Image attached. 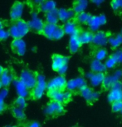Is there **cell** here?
<instances>
[{
	"label": "cell",
	"mask_w": 122,
	"mask_h": 127,
	"mask_svg": "<svg viewBox=\"0 0 122 127\" xmlns=\"http://www.w3.org/2000/svg\"><path fill=\"white\" fill-rule=\"evenodd\" d=\"M28 32H30V29L28 28V22L23 19L12 22L8 29L9 35L13 39H22L28 34Z\"/></svg>",
	"instance_id": "cell-1"
},
{
	"label": "cell",
	"mask_w": 122,
	"mask_h": 127,
	"mask_svg": "<svg viewBox=\"0 0 122 127\" xmlns=\"http://www.w3.org/2000/svg\"><path fill=\"white\" fill-rule=\"evenodd\" d=\"M42 34L50 40H59L62 38L66 33L62 25L52 24L45 22Z\"/></svg>",
	"instance_id": "cell-2"
},
{
	"label": "cell",
	"mask_w": 122,
	"mask_h": 127,
	"mask_svg": "<svg viewBox=\"0 0 122 127\" xmlns=\"http://www.w3.org/2000/svg\"><path fill=\"white\" fill-rule=\"evenodd\" d=\"M47 89V83L45 76L42 74H37V80L35 87L31 92V96L34 99H40L44 95L45 91Z\"/></svg>",
	"instance_id": "cell-3"
},
{
	"label": "cell",
	"mask_w": 122,
	"mask_h": 127,
	"mask_svg": "<svg viewBox=\"0 0 122 127\" xmlns=\"http://www.w3.org/2000/svg\"><path fill=\"white\" fill-rule=\"evenodd\" d=\"M19 80L22 81L29 90H32L35 87L36 84H37V73H35L34 71L25 69L21 72Z\"/></svg>",
	"instance_id": "cell-4"
},
{
	"label": "cell",
	"mask_w": 122,
	"mask_h": 127,
	"mask_svg": "<svg viewBox=\"0 0 122 127\" xmlns=\"http://www.w3.org/2000/svg\"><path fill=\"white\" fill-rule=\"evenodd\" d=\"M64 105L55 100H51L44 108V113L47 116H60L64 112Z\"/></svg>",
	"instance_id": "cell-5"
},
{
	"label": "cell",
	"mask_w": 122,
	"mask_h": 127,
	"mask_svg": "<svg viewBox=\"0 0 122 127\" xmlns=\"http://www.w3.org/2000/svg\"><path fill=\"white\" fill-rule=\"evenodd\" d=\"M87 87V81L82 76L71 79L66 82V90L69 92H81L82 89Z\"/></svg>",
	"instance_id": "cell-6"
},
{
	"label": "cell",
	"mask_w": 122,
	"mask_h": 127,
	"mask_svg": "<svg viewBox=\"0 0 122 127\" xmlns=\"http://www.w3.org/2000/svg\"><path fill=\"white\" fill-rule=\"evenodd\" d=\"M66 82L64 76H58L52 78L47 83V90L48 92L51 91H64L66 89Z\"/></svg>",
	"instance_id": "cell-7"
},
{
	"label": "cell",
	"mask_w": 122,
	"mask_h": 127,
	"mask_svg": "<svg viewBox=\"0 0 122 127\" xmlns=\"http://www.w3.org/2000/svg\"><path fill=\"white\" fill-rule=\"evenodd\" d=\"M48 95L51 98L52 100L60 102V103H65L69 101L71 99L72 93L69 91H51L48 92Z\"/></svg>",
	"instance_id": "cell-8"
},
{
	"label": "cell",
	"mask_w": 122,
	"mask_h": 127,
	"mask_svg": "<svg viewBox=\"0 0 122 127\" xmlns=\"http://www.w3.org/2000/svg\"><path fill=\"white\" fill-rule=\"evenodd\" d=\"M111 33L105 31H98L94 33L92 44L95 47H103L108 44Z\"/></svg>",
	"instance_id": "cell-9"
},
{
	"label": "cell",
	"mask_w": 122,
	"mask_h": 127,
	"mask_svg": "<svg viewBox=\"0 0 122 127\" xmlns=\"http://www.w3.org/2000/svg\"><path fill=\"white\" fill-rule=\"evenodd\" d=\"M106 17L104 14H100L97 16H92L89 23H88V29L92 31V32H96L99 31V28L101 26L106 23Z\"/></svg>",
	"instance_id": "cell-10"
},
{
	"label": "cell",
	"mask_w": 122,
	"mask_h": 127,
	"mask_svg": "<svg viewBox=\"0 0 122 127\" xmlns=\"http://www.w3.org/2000/svg\"><path fill=\"white\" fill-rule=\"evenodd\" d=\"M44 22L41 18H38L37 13H32V19L28 21V25L30 31H32L35 33L42 34L44 27Z\"/></svg>",
	"instance_id": "cell-11"
},
{
	"label": "cell",
	"mask_w": 122,
	"mask_h": 127,
	"mask_svg": "<svg viewBox=\"0 0 122 127\" xmlns=\"http://www.w3.org/2000/svg\"><path fill=\"white\" fill-rule=\"evenodd\" d=\"M107 99L111 103L115 101L121 100L122 101V82H117L112 86L110 89L109 94L107 95Z\"/></svg>",
	"instance_id": "cell-12"
},
{
	"label": "cell",
	"mask_w": 122,
	"mask_h": 127,
	"mask_svg": "<svg viewBox=\"0 0 122 127\" xmlns=\"http://www.w3.org/2000/svg\"><path fill=\"white\" fill-rule=\"evenodd\" d=\"M121 78H122V70L119 69V70H116L115 72L112 73L111 75L106 76L103 83H102V86L106 89H111L114 84L121 81Z\"/></svg>",
	"instance_id": "cell-13"
},
{
	"label": "cell",
	"mask_w": 122,
	"mask_h": 127,
	"mask_svg": "<svg viewBox=\"0 0 122 127\" xmlns=\"http://www.w3.org/2000/svg\"><path fill=\"white\" fill-rule=\"evenodd\" d=\"M52 67L55 71H58L63 66H68V62H69L68 57H65L60 54H54L52 55Z\"/></svg>",
	"instance_id": "cell-14"
},
{
	"label": "cell",
	"mask_w": 122,
	"mask_h": 127,
	"mask_svg": "<svg viewBox=\"0 0 122 127\" xmlns=\"http://www.w3.org/2000/svg\"><path fill=\"white\" fill-rule=\"evenodd\" d=\"M23 3L20 1H15L13 4L12 5L11 10H10V19L11 22L18 21L19 19H22L23 15Z\"/></svg>",
	"instance_id": "cell-15"
},
{
	"label": "cell",
	"mask_w": 122,
	"mask_h": 127,
	"mask_svg": "<svg viewBox=\"0 0 122 127\" xmlns=\"http://www.w3.org/2000/svg\"><path fill=\"white\" fill-rule=\"evenodd\" d=\"M105 77H106V76L104 73H95L92 71L86 73V78L89 80L91 85L94 87H99L100 85L102 86Z\"/></svg>",
	"instance_id": "cell-16"
},
{
	"label": "cell",
	"mask_w": 122,
	"mask_h": 127,
	"mask_svg": "<svg viewBox=\"0 0 122 127\" xmlns=\"http://www.w3.org/2000/svg\"><path fill=\"white\" fill-rule=\"evenodd\" d=\"M11 49L15 54L18 56H23L26 52L27 46L25 41L23 39H13L11 42Z\"/></svg>",
	"instance_id": "cell-17"
},
{
	"label": "cell",
	"mask_w": 122,
	"mask_h": 127,
	"mask_svg": "<svg viewBox=\"0 0 122 127\" xmlns=\"http://www.w3.org/2000/svg\"><path fill=\"white\" fill-rule=\"evenodd\" d=\"M62 27H63L64 32H65L66 34H68L70 36L78 34L79 32H80L81 29L80 25H79L74 19L65 23L62 25Z\"/></svg>",
	"instance_id": "cell-18"
},
{
	"label": "cell",
	"mask_w": 122,
	"mask_h": 127,
	"mask_svg": "<svg viewBox=\"0 0 122 127\" xmlns=\"http://www.w3.org/2000/svg\"><path fill=\"white\" fill-rule=\"evenodd\" d=\"M81 95L84 99L87 100V102H94L100 96V93L95 91H93L92 88L90 87H85L80 92Z\"/></svg>",
	"instance_id": "cell-19"
},
{
	"label": "cell",
	"mask_w": 122,
	"mask_h": 127,
	"mask_svg": "<svg viewBox=\"0 0 122 127\" xmlns=\"http://www.w3.org/2000/svg\"><path fill=\"white\" fill-rule=\"evenodd\" d=\"M76 16V13L72 8H60L58 9L59 20L62 23H66L68 21L73 20Z\"/></svg>",
	"instance_id": "cell-20"
},
{
	"label": "cell",
	"mask_w": 122,
	"mask_h": 127,
	"mask_svg": "<svg viewBox=\"0 0 122 127\" xmlns=\"http://www.w3.org/2000/svg\"><path fill=\"white\" fill-rule=\"evenodd\" d=\"M14 87H15L16 92L18 93V96L28 98V96L31 95L29 89L20 80H18V79H16L14 81Z\"/></svg>",
	"instance_id": "cell-21"
},
{
	"label": "cell",
	"mask_w": 122,
	"mask_h": 127,
	"mask_svg": "<svg viewBox=\"0 0 122 127\" xmlns=\"http://www.w3.org/2000/svg\"><path fill=\"white\" fill-rule=\"evenodd\" d=\"M78 37L80 40L81 43L82 45L84 44H92L93 37H94V32H92V31L81 29V31L78 33Z\"/></svg>",
	"instance_id": "cell-22"
},
{
	"label": "cell",
	"mask_w": 122,
	"mask_h": 127,
	"mask_svg": "<svg viewBox=\"0 0 122 127\" xmlns=\"http://www.w3.org/2000/svg\"><path fill=\"white\" fill-rule=\"evenodd\" d=\"M81 44L80 40H79L78 35H72L70 37V39H69V42H68V49L69 52H71V54H75L79 50H80Z\"/></svg>",
	"instance_id": "cell-23"
},
{
	"label": "cell",
	"mask_w": 122,
	"mask_h": 127,
	"mask_svg": "<svg viewBox=\"0 0 122 127\" xmlns=\"http://www.w3.org/2000/svg\"><path fill=\"white\" fill-rule=\"evenodd\" d=\"M13 71H10L9 69H4L3 74L0 76V80H1L2 85L3 87L7 88L11 85V83L13 81Z\"/></svg>",
	"instance_id": "cell-24"
},
{
	"label": "cell",
	"mask_w": 122,
	"mask_h": 127,
	"mask_svg": "<svg viewBox=\"0 0 122 127\" xmlns=\"http://www.w3.org/2000/svg\"><path fill=\"white\" fill-rule=\"evenodd\" d=\"M88 5V0H73L72 8L76 14L83 13L87 9Z\"/></svg>",
	"instance_id": "cell-25"
},
{
	"label": "cell",
	"mask_w": 122,
	"mask_h": 127,
	"mask_svg": "<svg viewBox=\"0 0 122 127\" xmlns=\"http://www.w3.org/2000/svg\"><path fill=\"white\" fill-rule=\"evenodd\" d=\"M57 9V3L53 0H44L40 5L39 8V13L42 12L44 14H46L49 12Z\"/></svg>",
	"instance_id": "cell-26"
},
{
	"label": "cell",
	"mask_w": 122,
	"mask_h": 127,
	"mask_svg": "<svg viewBox=\"0 0 122 127\" xmlns=\"http://www.w3.org/2000/svg\"><path fill=\"white\" fill-rule=\"evenodd\" d=\"M91 71L95 73H104L107 69L105 66V63L98 61L96 59H93L91 62Z\"/></svg>",
	"instance_id": "cell-27"
},
{
	"label": "cell",
	"mask_w": 122,
	"mask_h": 127,
	"mask_svg": "<svg viewBox=\"0 0 122 127\" xmlns=\"http://www.w3.org/2000/svg\"><path fill=\"white\" fill-rule=\"evenodd\" d=\"M110 46L112 49L116 50L118 47H120L122 45V36L121 33L117 34H111L109 37V42Z\"/></svg>",
	"instance_id": "cell-28"
},
{
	"label": "cell",
	"mask_w": 122,
	"mask_h": 127,
	"mask_svg": "<svg viewBox=\"0 0 122 127\" xmlns=\"http://www.w3.org/2000/svg\"><path fill=\"white\" fill-rule=\"evenodd\" d=\"M92 14H90L89 13L83 12V13L76 14L75 18H74V20H75L79 25H87L91 18H92Z\"/></svg>",
	"instance_id": "cell-29"
},
{
	"label": "cell",
	"mask_w": 122,
	"mask_h": 127,
	"mask_svg": "<svg viewBox=\"0 0 122 127\" xmlns=\"http://www.w3.org/2000/svg\"><path fill=\"white\" fill-rule=\"evenodd\" d=\"M45 18H46V23H52V24H58L59 17H58V9H55L49 13L45 14Z\"/></svg>",
	"instance_id": "cell-30"
},
{
	"label": "cell",
	"mask_w": 122,
	"mask_h": 127,
	"mask_svg": "<svg viewBox=\"0 0 122 127\" xmlns=\"http://www.w3.org/2000/svg\"><path fill=\"white\" fill-rule=\"evenodd\" d=\"M43 1L44 0H27L26 4L30 8L32 13H39L40 5Z\"/></svg>",
	"instance_id": "cell-31"
},
{
	"label": "cell",
	"mask_w": 122,
	"mask_h": 127,
	"mask_svg": "<svg viewBox=\"0 0 122 127\" xmlns=\"http://www.w3.org/2000/svg\"><path fill=\"white\" fill-rule=\"evenodd\" d=\"M107 55H108V52L104 47H95L94 50V59H96L98 61H104L106 60Z\"/></svg>",
	"instance_id": "cell-32"
},
{
	"label": "cell",
	"mask_w": 122,
	"mask_h": 127,
	"mask_svg": "<svg viewBox=\"0 0 122 127\" xmlns=\"http://www.w3.org/2000/svg\"><path fill=\"white\" fill-rule=\"evenodd\" d=\"M111 7L116 15L122 16V0H111Z\"/></svg>",
	"instance_id": "cell-33"
},
{
	"label": "cell",
	"mask_w": 122,
	"mask_h": 127,
	"mask_svg": "<svg viewBox=\"0 0 122 127\" xmlns=\"http://www.w3.org/2000/svg\"><path fill=\"white\" fill-rule=\"evenodd\" d=\"M12 111H13V114L14 117L18 119V121H24L26 119V114L24 111H23V109L14 106Z\"/></svg>",
	"instance_id": "cell-34"
},
{
	"label": "cell",
	"mask_w": 122,
	"mask_h": 127,
	"mask_svg": "<svg viewBox=\"0 0 122 127\" xmlns=\"http://www.w3.org/2000/svg\"><path fill=\"white\" fill-rule=\"evenodd\" d=\"M117 64L118 63H117L116 60L115 59V57L112 55H111L105 62V66H106V69H113Z\"/></svg>",
	"instance_id": "cell-35"
},
{
	"label": "cell",
	"mask_w": 122,
	"mask_h": 127,
	"mask_svg": "<svg viewBox=\"0 0 122 127\" xmlns=\"http://www.w3.org/2000/svg\"><path fill=\"white\" fill-rule=\"evenodd\" d=\"M14 105H15L16 107H18V108H21V109H24L25 107L27 106V100H26V98L18 96V98H17L15 100V101H14Z\"/></svg>",
	"instance_id": "cell-36"
},
{
	"label": "cell",
	"mask_w": 122,
	"mask_h": 127,
	"mask_svg": "<svg viewBox=\"0 0 122 127\" xmlns=\"http://www.w3.org/2000/svg\"><path fill=\"white\" fill-rule=\"evenodd\" d=\"M111 109L114 112H121L122 110V101L118 100L111 103Z\"/></svg>",
	"instance_id": "cell-37"
},
{
	"label": "cell",
	"mask_w": 122,
	"mask_h": 127,
	"mask_svg": "<svg viewBox=\"0 0 122 127\" xmlns=\"http://www.w3.org/2000/svg\"><path fill=\"white\" fill-rule=\"evenodd\" d=\"M111 55L115 57V59L116 60L117 63L118 64L122 63V48L116 50V51H115Z\"/></svg>",
	"instance_id": "cell-38"
},
{
	"label": "cell",
	"mask_w": 122,
	"mask_h": 127,
	"mask_svg": "<svg viewBox=\"0 0 122 127\" xmlns=\"http://www.w3.org/2000/svg\"><path fill=\"white\" fill-rule=\"evenodd\" d=\"M8 95V90L7 88H3L0 90V102L4 103V100Z\"/></svg>",
	"instance_id": "cell-39"
},
{
	"label": "cell",
	"mask_w": 122,
	"mask_h": 127,
	"mask_svg": "<svg viewBox=\"0 0 122 127\" xmlns=\"http://www.w3.org/2000/svg\"><path fill=\"white\" fill-rule=\"evenodd\" d=\"M9 36H10V35H9L8 31L5 30L4 28H3V29H1V30H0V42H1V41L7 40Z\"/></svg>",
	"instance_id": "cell-40"
},
{
	"label": "cell",
	"mask_w": 122,
	"mask_h": 127,
	"mask_svg": "<svg viewBox=\"0 0 122 127\" xmlns=\"http://www.w3.org/2000/svg\"><path fill=\"white\" fill-rule=\"evenodd\" d=\"M25 127H41V125L39 122L37 121H32L28 123Z\"/></svg>",
	"instance_id": "cell-41"
},
{
	"label": "cell",
	"mask_w": 122,
	"mask_h": 127,
	"mask_svg": "<svg viewBox=\"0 0 122 127\" xmlns=\"http://www.w3.org/2000/svg\"><path fill=\"white\" fill-rule=\"evenodd\" d=\"M92 3H94L95 5H96L97 7H99L102 3H104L106 0H90Z\"/></svg>",
	"instance_id": "cell-42"
},
{
	"label": "cell",
	"mask_w": 122,
	"mask_h": 127,
	"mask_svg": "<svg viewBox=\"0 0 122 127\" xmlns=\"http://www.w3.org/2000/svg\"><path fill=\"white\" fill-rule=\"evenodd\" d=\"M5 109H6V105H5V103L0 102V113H1V112H3Z\"/></svg>",
	"instance_id": "cell-43"
},
{
	"label": "cell",
	"mask_w": 122,
	"mask_h": 127,
	"mask_svg": "<svg viewBox=\"0 0 122 127\" xmlns=\"http://www.w3.org/2000/svg\"><path fill=\"white\" fill-rule=\"evenodd\" d=\"M3 27H4V22L3 20H1V19H0V30L3 29Z\"/></svg>",
	"instance_id": "cell-44"
},
{
	"label": "cell",
	"mask_w": 122,
	"mask_h": 127,
	"mask_svg": "<svg viewBox=\"0 0 122 127\" xmlns=\"http://www.w3.org/2000/svg\"><path fill=\"white\" fill-rule=\"evenodd\" d=\"M3 71H4V68L3 67V66H0V76H1V75H2V74H3Z\"/></svg>",
	"instance_id": "cell-45"
},
{
	"label": "cell",
	"mask_w": 122,
	"mask_h": 127,
	"mask_svg": "<svg viewBox=\"0 0 122 127\" xmlns=\"http://www.w3.org/2000/svg\"><path fill=\"white\" fill-rule=\"evenodd\" d=\"M2 87H3V85H2L1 80H0V90H1V89H2Z\"/></svg>",
	"instance_id": "cell-46"
},
{
	"label": "cell",
	"mask_w": 122,
	"mask_h": 127,
	"mask_svg": "<svg viewBox=\"0 0 122 127\" xmlns=\"http://www.w3.org/2000/svg\"><path fill=\"white\" fill-rule=\"evenodd\" d=\"M5 127H18V126H7Z\"/></svg>",
	"instance_id": "cell-47"
},
{
	"label": "cell",
	"mask_w": 122,
	"mask_h": 127,
	"mask_svg": "<svg viewBox=\"0 0 122 127\" xmlns=\"http://www.w3.org/2000/svg\"><path fill=\"white\" fill-rule=\"evenodd\" d=\"M121 35L122 36V29H121Z\"/></svg>",
	"instance_id": "cell-48"
},
{
	"label": "cell",
	"mask_w": 122,
	"mask_h": 127,
	"mask_svg": "<svg viewBox=\"0 0 122 127\" xmlns=\"http://www.w3.org/2000/svg\"><path fill=\"white\" fill-rule=\"evenodd\" d=\"M120 113H121V114L122 115V110H121V112H120Z\"/></svg>",
	"instance_id": "cell-49"
}]
</instances>
